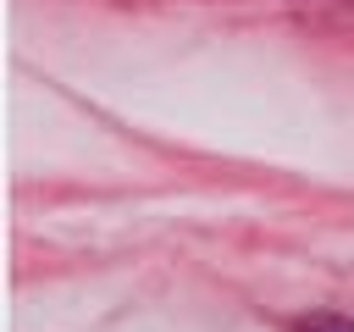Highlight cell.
I'll return each instance as SVG.
<instances>
[{"label": "cell", "instance_id": "1", "mask_svg": "<svg viewBox=\"0 0 354 332\" xmlns=\"http://www.w3.org/2000/svg\"><path fill=\"white\" fill-rule=\"evenodd\" d=\"M299 332H354V321L348 315H304Z\"/></svg>", "mask_w": 354, "mask_h": 332}]
</instances>
